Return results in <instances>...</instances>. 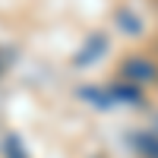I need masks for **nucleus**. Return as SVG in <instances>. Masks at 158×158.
Listing matches in <instances>:
<instances>
[{"instance_id": "nucleus-2", "label": "nucleus", "mask_w": 158, "mask_h": 158, "mask_svg": "<svg viewBox=\"0 0 158 158\" xmlns=\"http://www.w3.org/2000/svg\"><path fill=\"white\" fill-rule=\"evenodd\" d=\"M6 73V57H3V51H0V76Z\"/></svg>"}, {"instance_id": "nucleus-3", "label": "nucleus", "mask_w": 158, "mask_h": 158, "mask_svg": "<svg viewBox=\"0 0 158 158\" xmlns=\"http://www.w3.org/2000/svg\"><path fill=\"white\" fill-rule=\"evenodd\" d=\"M152 133H158V111H155V117H152Z\"/></svg>"}, {"instance_id": "nucleus-4", "label": "nucleus", "mask_w": 158, "mask_h": 158, "mask_svg": "<svg viewBox=\"0 0 158 158\" xmlns=\"http://www.w3.org/2000/svg\"><path fill=\"white\" fill-rule=\"evenodd\" d=\"M155 158H158V155H155Z\"/></svg>"}, {"instance_id": "nucleus-1", "label": "nucleus", "mask_w": 158, "mask_h": 158, "mask_svg": "<svg viewBox=\"0 0 158 158\" xmlns=\"http://www.w3.org/2000/svg\"><path fill=\"white\" fill-rule=\"evenodd\" d=\"M123 73H127V79H133V82H139V85L155 82V79H158V67H155L152 60H146V57H133V60H127Z\"/></svg>"}]
</instances>
